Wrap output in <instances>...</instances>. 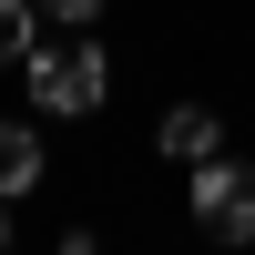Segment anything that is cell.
<instances>
[{"label": "cell", "mask_w": 255, "mask_h": 255, "mask_svg": "<svg viewBox=\"0 0 255 255\" xmlns=\"http://www.w3.org/2000/svg\"><path fill=\"white\" fill-rule=\"evenodd\" d=\"M41 184V133L31 123H0V204H20Z\"/></svg>", "instance_id": "4"}, {"label": "cell", "mask_w": 255, "mask_h": 255, "mask_svg": "<svg viewBox=\"0 0 255 255\" xmlns=\"http://www.w3.org/2000/svg\"><path fill=\"white\" fill-rule=\"evenodd\" d=\"M153 143H163V163H215L225 153V123L204 113V102H174V113L153 123Z\"/></svg>", "instance_id": "3"}, {"label": "cell", "mask_w": 255, "mask_h": 255, "mask_svg": "<svg viewBox=\"0 0 255 255\" xmlns=\"http://www.w3.org/2000/svg\"><path fill=\"white\" fill-rule=\"evenodd\" d=\"M20 82H31V113L41 123H72V113H102L113 61H102V41H41V51L20 61Z\"/></svg>", "instance_id": "1"}, {"label": "cell", "mask_w": 255, "mask_h": 255, "mask_svg": "<svg viewBox=\"0 0 255 255\" xmlns=\"http://www.w3.org/2000/svg\"><path fill=\"white\" fill-rule=\"evenodd\" d=\"M41 51V0H0V61H31Z\"/></svg>", "instance_id": "5"}, {"label": "cell", "mask_w": 255, "mask_h": 255, "mask_svg": "<svg viewBox=\"0 0 255 255\" xmlns=\"http://www.w3.org/2000/svg\"><path fill=\"white\" fill-rule=\"evenodd\" d=\"M0 255H10V204H0Z\"/></svg>", "instance_id": "7"}, {"label": "cell", "mask_w": 255, "mask_h": 255, "mask_svg": "<svg viewBox=\"0 0 255 255\" xmlns=\"http://www.w3.org/2000/svg\"><path fill=\"white\" fill-rule=\"evenodd\" d=\"M184 204H194V225L215 245H255V163H225V153L194 163V194Z\"/></svg>", "instance_id": "2"}, {"label": "cell", "mask_w": 255, "mask_h": 255, "mask_svg": "<svg viewBox=\"0 0 255 255\" xmlns=\"http://www.w3.org/2000/svg\"><path fill=\"white\" fill-rule=\"evenodd\" d=\"M41 20H61V31H92V20H102V0H41Z\"/></svg>", "instance_id": "6"}]
</instances>
